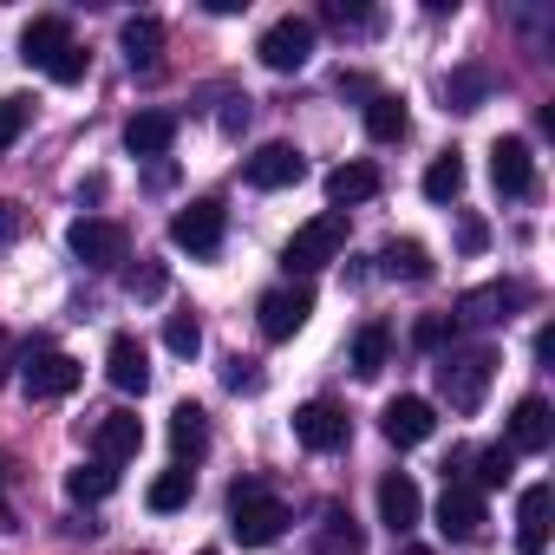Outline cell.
Listing matches in <instances>:
<instances>
[{
	"mask_svg": "<svg viewBox=\"0 0 555 555\" xmlns=\"http://www.w3.org/2000/svg\"><path fill=\"white\" fill-rule=\"evenodd\" d=\"M177 144V118L170 112H138L131 125H125V151L131 157H164Z\"/></svg>",
	"mask_w": 555,
	"mask_h": 555,
	"instance_id": "obj_23",
	"label": "cell"
},
{
	"mask_svg": "<svg viewBox=\"0 0 555 555\" xmlns=\"http://www.w3.org/2000/svg\"><path fill=\"white\" fill-rule=\"evenodd\" d=\"M483 529V490L477 483H444L438 496V535L444 542H470Z\"/></svg>",
	"mask_w": 555,
	"mask_h": 555,
	"instance_id": "obj_11",
	"label": "cell"
},
{
	"mask_svg": "<svg viewBox=\"0 0 555 555\" xmlns=\"http://www.w3.org/2000/svg\"><path fill=\"white\" fill-rule=\"evenodd\" d=\"M366 196H379V170H373L366 157H353V164L327 170V203H334V216H340V209H353V203H366Z\"/></svg>",
	"mask_w": 555,
	"mask_h": 555,
	"instance_id": "obj_21",
	"label": "cell"
},
{
	"mask_svg": "<svg viewBox=\"0 0 555 555\" xmlns=\"http://www.w3.org/2000/svg\"><path fill=\"white\" fill-rule=\"evenodd\" d=\"M516 477V451L509 444H490L483 457H477V490H503Z\"/></svg>",
	"mask_w": 555,
	"mask_h": 555,
	"instance_id": "obj_35",
	"label": "cell"
},
{
	"mask_svg": "<svg viewBox=\"0 0 555 555\" xmlns=\"http://www.w3.org/2000/svg\"><path fill=\"white\" fill-rule=\"evenodd\" d=\"M27 125H34V99L27 92H8V99H0V151H14Z\"/></svg>",
	"mask_w": 555,
	"mask_h": 555,
	"instance_id": "obj_33",
	"label": "cell"
},
{
	"mask_svg": "<svg viewBox=\"0 0 555 555\" xmlns=\"http://www.w3.org/2000/svg\"><path fill=\"white\" fill-rule=\"evenodd\" d=\"M308 314H314V288H308V282H295V288L261 295L255 327H261V340H295V334L308 327Z\"/></svg>",
	"mask_w": 555,
	"mask_h": 555,
	"instance_id": "obj_6",
	"label": "cell"
},
{
	"mask_svg": "<svg viewBox=\"0 0 555 555\" xmlns=\"http://www.w3.org/2000/svg\"><path fill=\"white\" fill-rule=\"evenodd\" d=\"M92 444H99V464H125V457H138L144 451V418L138 412H105L99 425H92Z\"/></svg>",
	"mask_w": 555,
	"mask_h": 555,
	"instance_id": "obj_16",
	"label": "cell"
},
{
	"mask_svg": "<svg viewBox=\"0 0 555 555\" xmlns=\"http://www.w3.org/2000/svg\"><path fill=\"white\" fill-rule=\"evenodd\" d=\"M14 353H21V347H14V334H0V386L14 379Z\"/></svg>",
	"mask_w": 555,
	"mask_h": 555,
	"instance_id": "obj_43",
	"label": "cell"
},
{
	"mask_svg": "<svg viewBox=\"0 0 555 555\" xmlns=\"http://www.w3.org/2000/svg\"><path fill=\"white\" fill-rule=\"evenodd\" d=\"M405 555H431V548H418V542H412V548H405Z\"/></svg>",
	"mask_w": 555,
	"mask_h": 555,
	"instance_id": "obj_44",
	"label": "cell"
},
{
	"mask_svg": "<svg viewBox=\"0 0 555 555\" xmlns=\"http://www.w3.org/2000/svg\"><path fill=\"white\" fill-rule=\"evenodd\" d=\"M295 438H301L308 451H340V444L353 438V425H347V412H340L334 399H308V405L295 412Z\"/></svg>",
	"mask_w": 555,
	"mask_h": 555,
	"instance_id": "obj_9",
	"label": "cell"
},
{
	"mask_svg": "<svg viewBox=\"0 0 555 555\" xmlns=\"http://www.w3.org/2000/svg\"><path fill=\"white\" fill-rule=\"evenodd\" d=\"M222 203L216 196H196V203H183L177 216H170V242L177 248H190V255H216L222 248Z\"/></svg>",
	"mask_w": 555,
	"mask_h": 555,
	"instance_id": "obj_7",
	"label": "cell"
},
{
	"mask_svg": "<svg viewBox=\"0 0 555 555\" xmlns=\"http://www.w3.org/2000/svg\"><path fill=\"white\" fill-rule=\"evenodd\" d=\"M86 379V366L73 353H53V347H27V399H66L73 386Z\"/></svg>",
	"mask_w": 555,
	"mask_h": 555,
	"instance_id": "obj_8",
	"label": "cell"
},
{
	"mask_svg": "<svg viewBox=\"0 0 555 555\" xmlns=\"http://www.w3.org/2000/svg\"><path fill=\"white\" fill-rule=\"evenodd\" d=\"M66 248H73L86 268H118V261L131 255V229L112 222V216H79V222L66 229Z\"/></svg>",
	"mask_w": 555,
	"mask_h": 555,
	"instance_id": "obj_4",
	"label": "cell"
},
{
	"mask_svg": "<svg viewBox=\"0 0 555 555\" xmlns=\"http://www.w3.org/2000/svg\"><path fill=\"white\" fill-rule=\"evenodd\" d=\"M379 268L392 274V282H431V248L412 242V235H392V242L379 248Z\"/></svg>",
	"mask_w": 555,
	"mask_h": 555,
	"instance_id": "obj_26",
	"label": "cell"
},
{
	"mask_svg": "<svg viewBox=\"0 0 555 555\" xmlns=\"http://www.w3.org/2000/svg\"><path fill=\"white\" fill-rule=\"evenodd\" d=\"M425 196H431V203H457V196H464V157H457V151L431 157V170H425Z\"/></svg>",
	"mask_w": 555,
	"mask_h": 555,
	"instance_id": "obj_31",
	"label": "cell"
},
{
	"mask_svg": "<svg viewBox=\"0 0 555 555\" xmlns=\"http://www.w3.org/2000/svg\"><path fill=\"white\" fill-rule=\"evenodd\" d=\"M164 347H170L177 360H196V347H203V321H196L190 308L170 314V321H164Z\"/></svg>",
	"mask_w": 555,
	"mask_h": 555,
	"instance_id": "obj_34",
	"label": "cell"
},
{
	"mask_svg": "<svg viewBox=\"0 0 555 555\" xmlns=\"http://www.w3.org/2000/svg\"><path fill=\"white\" fill-rule=\"evenodd\" d=\"M548 509H555V490L548 483H529L516 496V548L522 555H542L548 548Z\"/></svg>",
	"mask_w": 555,
	"mask_h": 555,
	"instance_id": "obj_18",
	"label": "cell"
},
{
	"mask_svg": "<svg viewBox=\"0 0 555 555\" xmlns=\"http://www.w3.org/2000/svg\"><path fill=\"white\" fill-rule=\"evenodd\" d=\"M118 47H125V60H131V73H157V60H164V21H151V14H138V21H125V34H118Z\"/></svg>",
	"mask_w": 555,
	"mask_h": 555,
	"instance_id": "obj_22",
	"label": "cell"
},
{
	"mask_svg": "<svg viewBox=\"0 0 555 555\" xmlns=\"http://www.w3.org/2000/svg\"><path fill=\"white\" fill-rule=\"evenodd\" d=\"M548 438H555V412H548V399H516V412H509V451L522 457V451H548Z\"/></svg>",
	"mask_w": 555,
	"mask_h": 555,
	"instance_id": "obj_17",
	"label": "cell"
},
{
	"mask_svg": "<svg viewBox=\"0 0 555 555\" xmlns=\"http://www.w3.org/2000/svg\"><path fill=\"white\" fill-rule=\"evenodd\" d=\"M196 555H216V548H196Z\"/></svg>",
	"mask_w": 555,
	"mask_h": 555,
	"instance_id": "obj_45",
	"label": "cell"
},
{
	"mask_svg": "<svg viewBox=\"0 0 555 555\" xmlns=\"http://www.w3.org/2000/svg\"><path fill=\"white\" fill-rule=\"evenodd\" d=\"M490 183H496V196H529L535 157H529L522 138H496V144H490Z\"/></svg>",
	"mask_w": 555,
	"mask_h": 555,
	"instance_id": "obj_14",
	"label": "cell"
},
{
	"mask_svg": "<svg viewBox=\"0 0 555 555\" xmlns=\"http://www.w3.org/2000/svg\"><path fill=\"white\" fill-rule=\"evenodd\" d=\"M73 47V27L60 21V14H40V21H27V34H21V60L27 66H40V73H53V60Z\"/></svg>",
	"mask_w": 555,
	"mask_h": 555,
	"instance_id": "obj_20",
	"label": "cell"
},
{
	"mask_svg": "<svg viewBox=\"0 0 555 555\" xmlns=\"http://www.w3.org/2000/svg\"><path fill=\"white\" fill-rule=\"evenodd\" d=\"M386 353H392L386 327H379V321H366V327L353 334V373H360V379H379V373H386Z\"/></svg>",
	"mask_w": 555,
	"mask_h": 555,
	"instance_id": "obj_30",
	"label": "cell"
},
{
	"mask_svg": "<svg viewBox=\"0 0 555 555\" xmlns=\"http://www.w3.org/2000/svg\"><path fill=\"white\" fill-rule=\"evenodd\" d=\"M444 340H451V321H444V314H425V321L412 327V347H418V353H444Z\"/></svg>",
	"mask_w": 555,
	"mask_h": 555,
	"instance_id": "obj_38",
	"label": "cell"
},
{
	"mask_svg": "<svg viewBox=\"0 0 555 555\" xmlns=\"http://www.w3.org/2000/svg\"><path fill=\"white\" fill-rule=\"evenodd\" d=\"M379 431H386V444H399V451H412V444H425L431 431H438V412H431V399H392L386 412H379Z\"/></svg>",
	"mask_w": 555,
	"mask_h": 555,
	"instance_id": "obj_10",
	"label": "cell"
},
{
	"mask_svg": "<svg viewBox=\"0 0 555 555\" xmlns=\"http://www.w3.org/2000/svg\"><path fill=\"white\" fill-rule=\"evenodd\" d=\"M86 73H92V53H86V47L73 40V47H66V53L53 60V73H47V79H60V86H79Z\"/></svg>",
	"mask_w": 555,
	"mask_h": 555,
	"instance_id": "obj_37",
	"label": "cell"
},
{
	"mask_svg": "<svg viewBox=\"0 0 555 555\" xmlns=\"http://www.w3.org/2000/svg\"><path fill=\"white\" fill-rule=\"evenodd\" d=\"M248 112H255L248 99H229V105H222V131H229V138H242V131H248Z\"/></svg>",
	"mask_w": 555,
	"mask_h": 555,
	"instance_id": "obj_41",
	"label": "cell"
},
{
	"mask_svg": "<svg viewBox=\"0 0 555 555\" xmlns=\"http://www.w3.org/2000/svg\"><path fill=\"white\" fill-rule=\"evenodd\" d=\"M340 248H347V216H314V222H301L295 235H288V248H282V261H288V274H314V268H327V261H340Z\"/></svg>",
	"mask_w": 555,
	"mask_h": 555,
	"instance_id": "obj_3",
	"label": "cell"
},
{
	"mask_svg": "<svg viewBox=\"0 0 555 555\" xmlns=\"http://www.w3.org/2000/svg\"><path fill=\"white\" fill-rule=\"evenodd\" d=\"M483 99H490V73H483V66H457V73L444 79V105H451V112H477Z\"/></svg>",
	"mask_w": 555,
	"mask_h": 555,
	"instance_id": "obj_29",
	"label": "cell"
},
{
	"mask_svg": "<svg viewBox=\"0 0 555 555\" xmlns=\"http://www.w3.org/2000/svg\"><path fill=\"white\" fill-rule=\"evenodd\" d=\"M314 555H366V535H360V522H353L340 503H327V509H321V529H314Z\"/></svg>",
	"mask_w": 555,
	"mask_h": 555,
	"instance_id": "obj_25",
	"label": "cell"
},
{
	"mask_svg": "<svg viewBox=\"0 0 555 555\" xmlns=\"http://www.w3.org/2000/svg\"><path fill=\"white\" fill-rule=\"evenodd\" d=\"M170 451H177L183 470L209 451V412H203V405H177V412H170Z\"/></svg>",
	"mask_w": 555,
	"mask_h": 555,
	"instance_id": "obj_24",
	"label": "cell"
},
{
	"mask_svg": "<svg viewBox=\"0 0 555 555\" xmlns=\"http://www.w3.org/2000/svg\"><path fill=\"white\" fill-rule=\"evenodd\" d=\"M405 125H412V112H405V99H399V92H373V99H366V138L399 144V138H405Z\"/></svg>",
	"mask_w": 555,
	"mask_h": 555,
	"instance_id": "obj_27",
	"label": "cell"
},
{
	"mask_svg": "<svg viewBox=\"0 0 555 555\" xmlns=\"http://www.w3.org/2000/svg\"><path fill=\"white\" fill-rule=\"evenodd\" d=\"M457 248H464V255H477V248H490V229H483L477 216H464V222H457Z\"/></svg>",
	"mask_w": 555,
	"mask_h": 555,
	"instance_id": "obj_40",
	"label": "cell"
},
{
	"mask_svg": "<svg viewBox=\"0 0 555 555\" xmlns=\"http://www.w3.org/2000/svg\"><path fill=\"white\" fill-rule=\"evenodd\" d=\"M190 490H196V470H183V464H177V470H164V477L151 483V509H157V516H170V509H183V503H190Z\"/></svg>",
	"mask_w": 555,
	"mask_h": 555,
	"instance_id": "obj_32",
	"label": "cell"
},
{
	"mask_svg": "<svg viewBox=\"0 0 555 555\" xmlns=\"http://www.w3.org/2000/svg\"><path fill=\"white\" fill-rule=\"evenodd\" d=\"M490 373H496V353L490 347H470V353H444L438 360V392L451 412H477L483 392H490Z\"/></svg>",
	"mask_w": 555,
	"mask_h": 555,
	"instance_id": "obj_2",
	"label": "cell"
},
{
	"mask_svg": "<svg viewBox=\"0 0 555 555\" xmlns=\"http://www.w3.org/2000/svg\"><path fill=\"white\" fill-rule=\"evenodd\" d=\"M105 379H112L118 392H144V386H151V353H144L138 334H118V340L105 347Z\"/></svg>",
	"mask_w": 555,
	"mask_h": 555,
	"instance_id": "obj_19",
	"label": "cell"
},
{
	"mask_svg": "<svg viewBox=\"0 0 555 555\" xmlns=\"http://www.w3.org/2000/svg\"><path fill=\"white\" fill-rule=\"evenodd\" d=\"M27 229V216H21V203H8V196H0V242H14Z\"/></svg>",
	"mask_w": 555,
	"mask_h": 555,
	"instance_id": "obj_42",
	"label": "cell"
},
{
	"mask_svg": "<svg viewBox=\"0 0 555 555\" xmlns=\"http://www.w3.org/2000/svg\"><path fill=\"white\" fill-rule=\"evenodd\" d=\"M308 177V157L295 151V144H261L255 157H248V183L255 190H295Z\"/></svg>",
	"mask_w": 555,
	"mask_h": 555,
	"instance_id": "obj_13",
	"label": "cell"
},
{
	"mask_svg": "<svg viewBox=\"0 0 555 555\" xmlns=\"http://www.w3.org/2000/svg\"><path fill=\"white\" fill-rule=\"evenodd\" d=\"M282 529H288V503L274 496L268 483H255V477H248V483H235V490H229V535H235L242 548H268Z\"/></svg>",
	"mask_w": 555,
	"mask_h": 555,
	"instance_id": "obj_1",
	"label": "cell"
},
{
	"mask_svg": "<svg viewBox=\"0 0 555 555\" xmlns=\"http://www.w3.org/2000/svg\"><path fill=\"white\" fill-rule=\"evenodd\" d=\"M522 301H529V288H522V282H490V288L464 295L457 321H464V327H496V321H509V314H516Z\"/></svg>",
	"mask_w": 555,
	"mask_h": 555,
	"instance_id": "obj_15",
	"label": "cell"
},
{
	"mask_svg": "<svg viewBox=\"0 0 555 555\" xmlns=\"http://www.w3.org/2000/svg\"><path fill=\"white\" fill-rule=\"evenodd\" d=\"M255 60L268 66V73H301L308 60H314V21H274L261 40H255Z\"/></svg>",
	"mask_w": 555,
	"mask_h": 555,
	"instance_id": "obj_5",
	"label": "cell"
},
{
	"mask_svg": "<svg viewBox=\"0 0 555 555\" xmlns=\"http://www.w3.org/2000/svg\"><path fill=\"white\" fill-rule=\"evenodd\" d=\"M125 288H131L138 301H157V295L170 288V274H164V261H138V268L125 274Z\"/></svg>",
	"mask_w": 555,
	"mask_h": 555,
	"instance_id": "obj_36",
	"label": "cell"
},
{
	"mask_svg": "<svg viewBox=\"0 0 555 555\" xmlns=\"http://www.w3.org/2000/svg\"><path fill=\"white\" fill-rule=\"evenodd\" d=\"M222 379H229V392H255V386H261V366H255V360H229Z\"/></svg>",
	"mask_w": 555,
	"mask_h": 555,
	"instance_id": "obj_39",
	"label": "cell"
},
{
	"mask_svg": "<svg viewBox=\"0 0 555 555\" xmlns=\"http://www.w3.org/2000/svg\"><path fill=\"white\" fill-rule=\"evenodd\" d=\"M112 490H118V470L99 464V457L66 470V496H73V503H99V496H112Z\"/></svg>",
	"mask_w": 555,
	"mask_h": 555,
	"instance_id": "obj_28",
	"label": "cell"
},
{
	"mask_svg": "<svg viewBox=\"0 0 555 555\" xmlns=\"http://www.w3.org/2000/svg\"><path fill=\"white\" fill-rule=\"evenodd\" d=\"M418 516H425L418 483H412L405 470H386V477H379V522H386L392 535H412V529H418Z\"/></svg>",
	"mask_w": 555,
	"mask_h": 555,
	"instance_id": "obj_12",
	"label": "cell"
}]
</instances>
